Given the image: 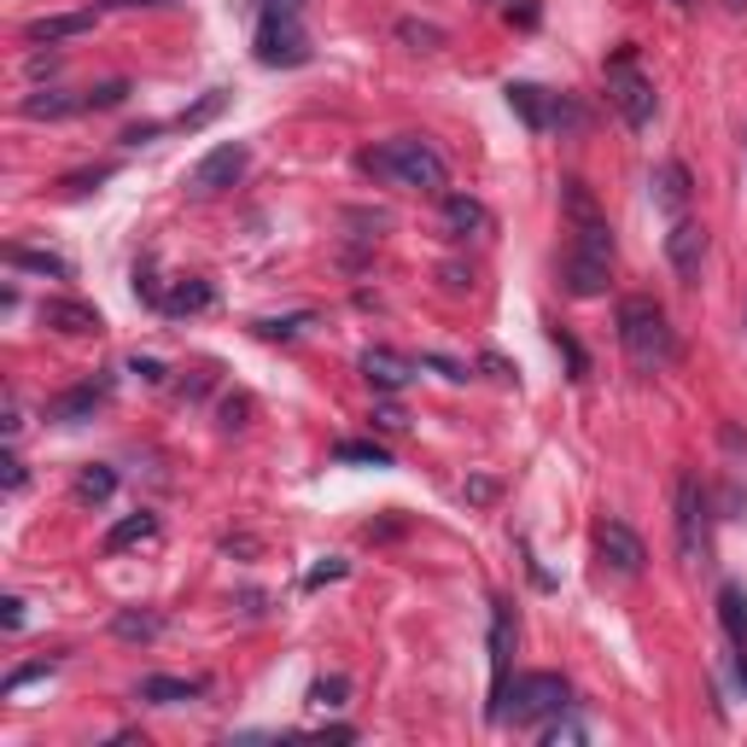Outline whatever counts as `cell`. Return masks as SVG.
<instances>
[{"instance_id": "cell-1", "label": "cell", "mask_w": 747, "mask_h": 747, "mask_svg": "<svg viewBox=\"0 0 747 747\" xmlns=\"http://www.w3.org/2000/svg\"><path fill=\"white\" fill-rule=\"evenodd\" d=\"M356 164H363V176L392 181V187H410V193H444V181H450L444 158H438V152L420 141V134H398V141L363 152Z\"/></svg>"}, {"instance_id": "cell-2", "label": "cell", "mask_w": 747, "mask_h": 747, "mask_svg": "<svg viewBox=\"0 0 747 747\" xmlns=\"http://www.w3.org/2000/svg\"><path fill=\"white\" fill-rule=\"evenodd\" d=\"M619 345H625V356H631V368H642V374H660L677 356L672 321L654 298H625L619 304Z\"/></svg>"}, {"instance_id": "cell-3", "label": "cell", "mask_w": 747, "mask_h": 747, "mask_svg": "<svg viewBox=\"0 0 747 747\" xmlns=\"http://www.w3.org/2000/svg\"><path fill=\"white\" fill-rule=\"evenodd\" d=\"M567 707H572L567 677L560 672H525L490 701V724H543V719H555V712H567Z\"/></svg>"}, {"instance_id": "cell-4", "label": "cell", "mask_w": 747, "mask_h": 747, "mask_svg": "<svg viewBox=\"0 0 747 747\" xmlns=\"http://www.w3.org/2000/svg\"><path fill=\"white\" fill-rule=\"evenodd\" d=\"M607 106H614L631 129H649V123H654V82L642 76L631 42H625L619 54L607 59Z\"/></svg>"}, {"instance_id": "cell-5", "label": "cell", "mask_w": 747, "mask_h": 747, "mask_svg": "<svg viewBox=\"0 0 747 747\" xmlns=\"http://www.w3.org/2000/svg\"><path fill=\"white\" fill-rule=\"evenodd\" d=\"M712 508H707V485L695 479V473H684L677 479V555H684V567H707V555H712V537H707V520Z\"/></svg>"}, {"instance_id": "cell-6", "label": "cell", "mask_w": 747, "mask_h": 747, "mask_svg": "<svg viewBox=\"0 0 747 747\" xmlns=\"http://www.w3.org/2000/svg\"><path fill=\"white\" fill-rule=\"evenodd\" d=\"M251 54H258V64H269V71H298V64H310V36H304L298 19H258Z\"/></svg>"}, {"instance_id": "cell-7", "label": "cell", "mask_w": 747, "mask_h": 747, "mask_svg": "<svg viewBox=\"0 0 747 747\" xmlns=\"http://www.w3.org/2000/svg\"><path fill=\"white\" fill-rule=\"evenodd\" d=\"M246 164H251V146H246V141L216 146V152H205V158L187 169V193H199V199L223 193V187H234V181L246 176Z\"/></svg>"}, {"instance_id": "cell-8", "label": "cell", "mask_w": 747, "mask_h": 747, "mask_svg": "<svg viewBox=\"0 0 747 747\" xmlns=\"http://www.w3.org/2000/svg\"><path fill=\"white\" fill-rule=\"evenodd\" d=\"M596 555H602V567L619 572V579H637V572L649 567V549H642V537L625 520H602L596 525Z\"/></svg>"}, {"instance_id": "cell-9", "label": "cell", "mask_w": 747, "mask_h": 747, "mask_svg": "<svg viewBox=\"0 0 747 747\" xmlns=\"http://www.w3.org/2000/svg\"><path fill=\"white\" fill-rule=\"evenodd\" d=\"M607 269H614V258H607V251L572 246L567 263H560V281H567L572 298H602V293H607Z\"/></svg>"}, {"instance_id": "cell-10", "label": "cell", "mask_w": 747, "mask_h": 747, "mask_svg": "<svg viewBox=\"0 0 747 747\" xmlns=\"http://www.w3.org/2000/svg\"><path fill=\"white\" fill-rule=\"evenodd\" d=\"M666 258H672V269H677V281L695 286V281H701V263H707V228L677 216L672 234H666Z\"/></svg>"}, {"instance_id": "cell-11", "label": "cell", "mask_w": 747, "mask_h": 747, "mask_svg": "<svg viewBox=\"0 0 747 747\" xmlns=\"http://www.w3.org/2000/svg\"><path fill=\"white\" fill-rule=\"evenodd\" d=\"M356 368H363V374H368V386H374V392H386V398L403 392V386L415 380V363H410L403 351H392V345H368Z\"/></svg>"}, {"instance_id": "cell-12", "label": "cell", "mask_w": 747, "mask_h": 747, "mask_svg": "<svg viewBox=\"0 0 747 747\" xmlns=\"http://www.w3.org/2000/svg\"><path fill=\"white\" fill-rule=\"evenodd\" d=\"M42 328L71 333V339H88V333L106 328V321H99L94 304H76V298H42Z\"/></svg>"}, {"instance_id": "cell-13", "label": "cell", "mask_w": 747, "mask_h": 747, "mask_svg": "<svg viewBox=\"0 0 747 747\" xmlns=\"http://www.w3.org/2000/svg\"><path fill=\"white\" fill-rule=\"evenodd\" d=\"M508 660H514V607H508V602H490V677H497L490 701L508 689Z\"/></svg>"}, {"instance_id": "cell-14", "label": "cell", "mask_w": 747, "mask_h": 747, "mask_svg": "<svg viewBox=\"0 0 747 747\" xmlns=\"http://www.w3.org/2000/svg\"><path fill=\"white\" fill-rule=\"evenodd\" d=\"M508 106L520 111V123L532 129V134H543V129H555V94L549 88H537V82H508Z\"/></svg>"}, {"instance_id": "cell-15", "label": "cell", "mask_w": 747, "mask_h": 747, "mask_svg": "<svg viewBox=\"0 0 747 747\" xmlns=\"http://www.w3.org/2000/svg\"><path fill=\"white\" fill-rule=\"evenodd\" d=\"M111 380H88V386H71V392H59L47 403V420H59V427H76V420H88L99 403H106Z\"/></svg>"}, {"instance_id": "cell-16", "label": "cell", "mask_w": 747, "mask_h": 747, "mask_svg": "<svg viewBox=\"0 0 747 747\" xmlns=\"http://www.w3.org/2000/svg\"><path fill=\"white\" fill-rule=\"evenodd\" d=\"M490 228V211L473 193H444V234L450 240H473V234Z\"/></svg>"}, {"instance_id": "cell-17", "label": "cell", "mask_w": 747, "mask_h": 747, "mask_svg": "<svg viewBox=\"0 0 747 747\" xmlns=\"http://www.w3.org/2000/svg\"><path fill=\"white\" fill-rule=\"evenodd\" d=\"M94 29V12H54V19H29L24 24V42H76V36H88Z\"/></svg>"}, {"instance_id": "cell-18", "label": "cell", "mask_w": 747, "mask_h": 747, "mask_svg": "<svg viewBox=\"0 0 747 747\" xmlns=\"http://www.w3.org/2000/svg\"><path fill=\"white\" fill-rule=\"evenodd\" d=\"M134 695L152 707H181V701H193V695H205V677H141Z\"/></svg>"}, {"instance_id": "cell-19", "label": "cell", "mask_w": 747, "mask_h": 747, "mask_svg": "<svg viewBox=\"0 0 747 747\" xmlns=\"http://www.w3.org/2000/svg\"><path fill=\"white\" fill-rule=\"evenodd\" d=\"M88 111V94H64V88H42L24 99V117H36V123H59V117H76Z\"/></svg>"}, {"instance_id": "cell-20", "label": "cell", "mask_w": 747, "mask_h": 747, "mask_svg": "<svg viewBox=\"0 0 747 747\" xmlns=\"http://www.w3.org/2000/svg\"><path fill=\"white\" fill-rule=\"evenodd\" d=\"M649 187H654V205L677 216V211L689 205V187H695V181H689V169L672 158V164H660V169H654V181H649Z\"/></svg>"}, {"instance_id": "cell-21", "label": "cell", "mask_w": 747, "mask_h": 747, "mask_svg": "<svg viewBox=\"0 0 747 747\" xmlns=\"http://www.w3.org/2000/svg\"><path fill=\"white\" fill-rule=\"evenodd\" d=\"M152 537H158V514H146V508H141V514L117 520L99 549H106V555H123V549H141V543H152Z\"/></svg>"}, {"instance_id": "cell-22", "label": "cell", "mask_w": 747, "mask_h": 747, "mask_svg": "<svg viewBox=\"0 0 747 747\" xmlns=\"http://www.w3.org/2000/svg\"><path fill=\"white\" fill-rule=\"evenodd\" d=\"M211 304H216V286H211V281H176V286L164 293L158 310H164V316H199V310H211Z\"/></svg>"}, {"instance_id": "cell-23", "label": "cell", "mask_w": 747, "mask_h": 747, "mask_svg": "<svg viewBox=\"0 0 747 747\" xmlns=\"http://www.w3.org/2000/svg\"><path fill=\"white\" fill-rule=\"evenodd\" d=\"M719 625H724L730 649H747V590L742 584H724L719 590Z\"/></svg>"}, {"instance_id": "cell-24", "label": "cell", "mask_w": 747, "mask_h": 747, "mask_svg": "<svg viewBox=\"0 0 747 747\" xmlns=\"http://www.w3.org/2000/svg\"><path fill=\"white\" fill-rule=\"evenodd\" d=\"M7 263L24 269V275H54V281H71V263L59 251H36V246H7Z\"/></svg>"}, {"instance_id": "cell-25", "label": "cell", "mask_w": 747, "mask_h": 747, "mask_svg": "<svg viewBox=\"0 0 747 747\" xmlns=\"http://www.w3.org/2000/svg\"><path fill=\"white\" fill-rule=\"evenodd\" d=\"M111 637L117 642H158L164 637V619L158 614H141V607H123V614L111 619Z\"/></svg>"}, {"instance_id": "cell-26", "label": "cell", "mask_w": 747, "mask_h": 747, "mask_svg": "<svg viewBox=\"0 0 747 747\" xmlns=\"http://www.w3.org/2000/svg\"><path fill=\"white\" fill-rule=\"evenodd\" d=\"M333 462H356V467H392V450L374 444V438H345L333 444Z\"/></svg>"}, {"instance_id": "cell-27", "label": "cell", "mask_w": 747, "mask_h": 747, "mask_svg": "<svg viewBox=\"0 0 747 747\" xmlns=\"http://www.w3.org/2000/svg\"><path fill=\"white\" fill-rule=\"evenodd\" d=\"M111 490H117V473L106 462H88V467L76 473V502H106Z\"/></svg>"}, {"instance_id": "cell-28", "label": "cell", "mask_w": 747, "mask_h": 747, "mask_svg": "<svg viewBox=\"0 0 747 747\" xmlns=\"http://www.w3.org/2000/svg\"><path fill=\"white\" fill-rule=\"evenodd\" d=\"M398 42L403 47H415V54H438V47H444L450 36L438 24H420V19H398Z\"/></svg>"}, {"instance_id": "cell-29", "label": "cell", "mask_w": 747, "mask_h": 747, "mask_svg": "<svg viewBox=\"0 0 747 747\" xmlns=\"http://www.w3.org/2000/svg\"><path fill=\"white\" fill-rule=\"evenodd\" d=\"M543 747H560V742H590V724L584 719H567V712H555V719H543Z\"/></svg>"}, {"instance_id": "cell-30", "label": "cell", "mask_w": 747, "mask_h": 747, "mask_svg": "<svg viewBox=\"0 0 747 747\" xmlns=\"http://www.w3.org/2000/svg\"><path fill=\"white\" fill-rule=\"evenodd\" d=\"M223 106H228V94H223V88H211L205 99H199V106H187V111L176 117V129H205V123H211V117L223 111Z\"/></svg>"}, {"instance_id": "cell-31", "label": "cell", "mask_w": 747, "mask_h": 747, "mask_svg": "<svg viewBox=\"0 0 747 747\" xmlns=\"http://www.w3.org/2000/svg\"><path fill=\"white\" fill-rule=\"evenodd\" d=\"M560 199H567L572 228H579V223H596V199L584 193V181H560Z\"/></svg>"}, {"instance_id": "cell-32", "label": "cell", "mask_w": 747, "mask_h": 747, "mask_svg": "<svg viewBox=\"0 0 747 747\" xmlns=\"http://www.w3.org/2000/svg\"><path fill=\"white\" fill-rule=\"evenodd\" d=\"M345 695H351V677H339V672H328V677H316V684H310L316 707H345Z\"/></svg>"}, {"instance_id": "cell-33", "label": "cell", "mask_w": 747, "mask_h": 747, "mask_svg": "<svg viewBox=\"0 0 747 747\" xmlns=\"http://www.w3.org/2000/svg\"><path fill=\"white\" fill-rule=\"evenodd\" d=\"M123 99H129V82L111 76V82H99V88H88V111H117Z\"/></svg>"}, {"instance_id": "cell-34", "label": "cell", "mask_w": 747, "mask_h": 747, "mask_svg": "<svg viewBox=\"0 0 747 747\" xmlns=\"http://www.w3.org/2000/svg\"><path fill=\"white\" fill-rule=\"evenodd\" d=\"M555 351H560V356H567V368H572V380H584V374H590V356H584V345H579V339H572L567 328H555Z\"/></svg>"}, {"instance_id": "cell-35", "label": "cell", "mask_w": 747, "mask_h": 747, "mask_svg": "<svg viewBox=\"0 0 747 747\" xmlns=\"http://www.w3.org/2000/svg\"><path fill=\"white\" fill-rule=\"evenodd\" d=\"M345 572H351V560H339V555H328V560H321V567H310V572H304V590H321V584L345 579Z\"/></svg>"}, {"instance_id": "cell-36", "label": "cell", "mask_w": 747, "mask_h": 747, "mask_svg": "<svg viewBox=\"0 0 747 747\" xmlns=\"http://www.w3.org/2000/svg\"><path fill=\"white\" fill-rule=\"evenodd\" d=\"M47 672H54V660H36V666H19V672L7 677V684H0V695H19V689H29V684H36V677H47Z\"/></svg>"}, {"instance_id": "cell-37", "label": "cell", "mask_w": 747, "mask_h": 747, "mask_svg": "<svg viewBox=\"0 0 747 747\" xmlns=\"http://www.w3.org/2000/svg\"><path fill=\"white\" fill-rule=\"evenodd\" d=\"M106 176H111V164H94V169H76V176H64L59 187H64V193H88V187H99Z\"/></svg>"}, {"instance_id": "cell-38", "label": "cell", "mask_w": 747, "mask_h": 747, "mask_svg": "<svg viewBox=\"0 0 747 747\" xmlns=\"http://www.w3.org/2000/svg\"><path fill=\"white\" fill-rule=\"evenodd\" d=\"M310 321H316V316L304 310V316H286V321H258V333H263V339H293L298 328H310Z\"/></svg>"}, {"instance_id": "cell-39", "label": "cell", "mask_w": 747, "mask_h": 747, "mask_svg": "<svg viewBox=\"0 0 747 747\" xmlns=\"http://www.w3.org/2000/svg\"><path fill=\"white\" fill-rule=\"evenodd\" d=\"M368 420H374V427H380V432H403V427H410V415H403L398 403H380V410H374Z\"/></svg>"}, {"instance_id": "cell-40", "label": "cell", "mask_w": 747, "mask_h": 747, "mask_svg": "<svg viewBox=\"0 0 747 747\" xmlns=\"http://www.w3.org/2000/svg\"><path fill=\"white\" fill-rule=\"evenodd\" d=\"M502 19H508V24H520V29H532V24H537V0H508Z\"/></svg>"}, {"instance_id": "cell-41", "label": "cell", "mask_w": 747, "mask_h": 747, "mask_svg": "<svg viewBox=\"0 0 747 747\" xmlns=\"http://www.w3.org/2000/svg\"><path fill=\"white\" fill-rule=\"evenodd\" d=\"M304 0H258V19H298Z\"/></svg>"}, {"instance_id": "cell-42", "label": "cell", "mask_w": 747, "mask_h": 747, "mask_svg": "<svg viewBox=\"0 0 747 747\" xmlns=\"http://www.w3.org/2000/svg\"><path fill=\"white\" fill-rule=\"evenodd\" d=\"M427 368H432V374H444L450 386H462V380H467V368L455 363V356H427Z\"/></svg>"}, {"instance_id": "cell-43", "label": "cell", "mask_w": 747, "mask_h": 747, "mask_svg": "<svg viewBox=\"0 0 747 747\" xmlns=\"http://www.w3.org/2000/svg\"><path fill=\"white\" fill-rule=\"evenodd\" d=\"M246 415H251V398H228L223 403V427H246Z\"/></svg>"}, {"instance_id": "cell-44", "label": "cell", "mask_w": 747, "mask_h": 747, "mask_svg": "<svg viewBox=\"0 0 747 747\" xmlns=\"http://www.w3.org/2000/svg\"><path fill=\"white\" fill-rule=\"evenodd\" d=\"M0 625H7V631H24V602H19V596L0 602Z\"/></svg>"}, {"instance_id": "cell-45", "label": "cell", "mask_w": 747, "mask_h": 747, "mask_svg": "<svg viewBox=\"0 0 747 747\" xmlns=\"http://www.w3.org/2000/svg\"><path fill=\"white\" fill-rule=\"evenodd\" d=\"M134 374H141V380L146 386H164V363H152V356H134V363H129Z\"/></svg>"}, {"instance_id": "cell-46", "label": "cell", "mask_w": 747, "mask_h": 747, "mask_svg": "<svg viewBox=\"0 0 747 747\" xmlns=\"http://www.w3.org/2000/svg\"><path fill=\"white\" fill-rule=\"evenodd\" d=\"M0 467H7V490H24V485H29V473H24V462H19V455H7V462H0Z\"/></svg>"}, {"instance_id": "cell-47", "label": "cell", "mask_w": 747, "mask_h": 747, "mask_svg": "<svg viewBox=\"0 0 747 747\" xmlns=\"http://www.w3.org/2000/svg\"><path fill=\"white\" fill-rule=\"evenodd\" d=\"M497 497V479H467V502H490Z\"/></svg>"}, {"instance_id": "cell-48", "label": "cell", "mask_w": 747, "mask_h": 747, "mask_svg": "<svg viewBox=\"0 0 747 747\" xmlns=\"http://www.w3.org/2000/svg\"><path fill=\"white\" fill-rule=\"evenodd\" d=\"M152 134H164V123H141V129H129V134H123V141H129V146H146V141H152Z\"/></svg>"}, {"instance_id": "cell-49", "label": "cell", "mask_w": 747, "mask_h": 747, "mask_svg": "<svg viewBox=\"0 0 747 747\" xmlns=\"http://www.w3.org/2000/svg\"><path fill=\"white\" fill-rule=\"evenodd\" d=\"M106 7H117V12H134V7H176V0H106Z\"/></svg>"}, {"instance_id": "cell-50", "label": "cell", "mask_w": 747, "mask_h": 747, "mask_svg": "<svg viewBox=\"0 0 747 747\" xmlns=\"http://www.w3.org/2000/svg\"><path fill=\"white\" fill-rule=\"evenodd\" d=\"M47 71H59L54 54H36V59H29V76H47Z\"/></svg>"}, {"instance_id": "cell-51", "label": "cell", "mask_w": 747, "mask_h": 747, "mask_svg": "<svg viewBox=\"0 0 747 747\" xmlns=\"http://www.w3.org/2000/svg\"><path fill=\"white\" fill-rule=\"evenodd\" d=\"M736 677H742V689H747V649H736Z\"/></svg>"}, {"instance_id": "cell-52", "label": "cell", "mask_w": 747, "mask_h": 747, "mask_svg": "<svg viewBox=\"0 0 747 747\" xmlns=\"http://www.w3.org/2000/svg\"><path fill=\"white\" fill-rule=\"evenodd\" d=\"M672 7H677V12H695V0H672Z\"/></svg>"}, {"instance_id": "cell-53", "label": "cell", "mask_w": 747, "mask_h": 747, "mask_svg": "<svg viewBox=\"0 0 747 747\" xmlns=\"http://www.w3.org/2000/svg\"><path fill=\"white\" fill-rule=\"evenodd\" d=\"M724 7H747V0H724Z\"/></svg>"}, {"instance_id": "cell-54", "label": "cell", "mask_w": 747, "mask_h": 747, "mask_svg": "<svg viewBox=\"0 0 747 747\" xmlns=\"http://www.w3.org/2000/svg\"><path fill=\"white\" fill-rule=\"evenodd\" d=\"M742 328H747V316H742Z\"/></svg>"}]
</instances>
